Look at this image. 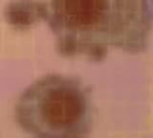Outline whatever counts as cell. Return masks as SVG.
<instances>
[{
    "label": "cell",
    "instance_id": "cell-1",
    "mask_svg": "<svg viewBox=\"0 0 153 138\" xmlns=\"http://www.w3.org/2000/svg\"><path fill=\"white\" fill-rule=\"evenodd\" d=\"M47 7V22L63 55L102 60L109 46L139 53L153 26L148 0H49Z\"/></svg>",
    "mask_w": 153,
    "mask_h": 138
},
{
    "label": "cell",
    "instance_id": "cell-2",
    "mask_svg": "<svg viewBox=\"0 0 153 138\" xmlns=\"http://www.w3.org/2000/svg\"><path fill=\"white\" fill-rule=\"evenodd\" d=\"M17 124L38 137H82L93 125L91 94L76 78L47 74L26 88L14 108Z\"/></svg>",
    "mask_w": 153,
    "mask_h": 138
},
{
    "label": "cell",
    "instance_id": "cell-3",
    "mask_svg": "<svg viewBox=\"0 0 153 138\" xmlns=\"http://www.w3.org/2000/svg\"><path fill=\"white\" fill-rule=\"evenodd\" d=\"M48 7L44 2L35 0H17L10 4L5 11L7 22L14 26L25 28L39 19H47Z\"/></svg>",
    "mask_w": 153,
    "mask_h": 138
},
{
    "label": "cell",
    "instance_id": "cell-4",
    "mask_svg": "<svg viewBox=\"0 0 153 138\" xmlns=\"http://www.w3.org/2000/svg\"><path fill=\"white\" fill-rule=\"evenodd\" d=\"M149 5H151V8H153V0H148Z\"/></svg>",
    "mask_w": 153,
    "mask_h": 138
}]
</instances>
